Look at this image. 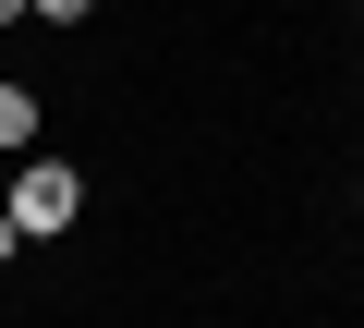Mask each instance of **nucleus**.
Returning a JSON list of instances; mask_svg holds the SVG:
<instances>
[{"label": "nucleus", "instance_id": "f257e3e1", "mask_svg": "<svg viewBox=\"0 0 364 328\" xmlns=\"http://www.w3.org/2000/svg\"><path fill=\"white\" fill-rule=\"evenodd\" d=\"M0 219H13L25 243L73 231V219H85V171H73V158H13V183H0Z\"/></svg>", "mask_w": 364, "mask_h": 328}, {"label": "nucleus", "instance_id": "f03ea898", "mask_svg": "<svg viewBox=\"0 0 364 328\" xmlns=\"http://www.w3.org/2000/svg\"><path fill=\"white\" fill-rule=\"evenodd\" d=\"M0 158H37V97L0 85Z\"/></svg>", "mask_w": 364, "mask_h": 328}, {"label": "nucleus", "instance_id": "7ed1b4c3", "mask_svg": "<svg viewBox=\"0 0 364 328\" xmlns=\"http://www.w3.org/2000/svg\"><path fill=\"white\" fill-rule=\"evenodd\" d=\"M25 13H37V25H85L97 0H25Z\"/></svg>", "mask_w": 364, "mask_h": 328}, {"label": "nucleus", "instance_id": "20e7f679", "mask_svg": "<svg viewBox=\"0 0 364 328\" xmlns=\"http://www.w3.org/2000/svg\"><path fill=\"white\" fill-rule=\"evenodd\" d=\"M0 25H25V0H0Z\"/></svg>", "mask_w": 364, "mask_h": 328}, {"label": "nucleus", "instance_id": "39448f33", "mask_svg": "<svg viewBox=\"0 0 364 328\" xmlns=\"http://www.w3.org/2000/svg\"><path fill=\"white\" fill-rule=\"evenodd\" d=\"M13 243H25V231H13V219H0V255H13Z\"/></svg>", "mask_w": 364, "mask_h": 328}, {"label": "nucleus", "instance_id": "423d86ee", "mask_svg": "<svg viewBox=\"0 0 364 328\" xmlns=\"http://www.w3.org/2000/svg\"><path fill=\"white\" fill-rule=\"evenodd\" d=\"M352 207H364V195H352Z\"/></svg>", "mask_w": 364, "mask_h": 328}]
</instances>
